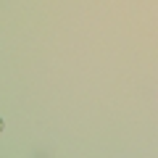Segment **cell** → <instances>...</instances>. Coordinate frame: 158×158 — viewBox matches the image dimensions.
<instances>
[{
    "mask_svg": "<svg viewBox=\"0 0 158 158\" xmlns=\"http://www.w3.org/2000/svg\"><path fill=\"white\" fill-rule=\"evenodd\" d=\"M0 132H3V118H0Z\"/></svg>",
    "mask_w": 158,
    "mask_h": 158,
    "instance_id": "cell-1",
    "label": "cell"
}]
</instances>
